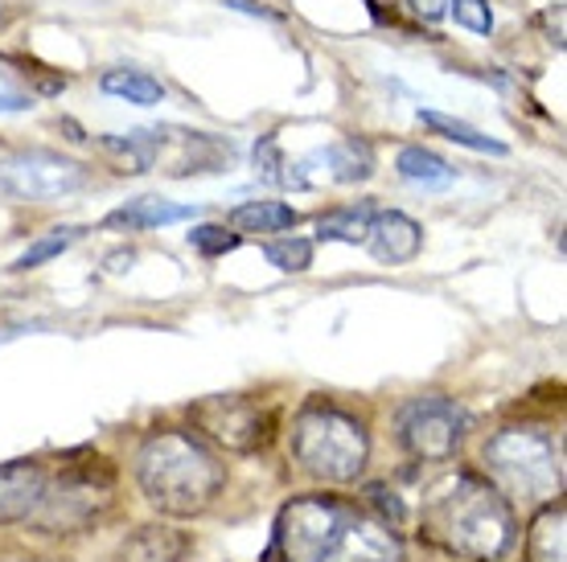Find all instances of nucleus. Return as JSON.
Masks as SVG:
<instances>
[{"instance_id": "1", "label": "nucleus", "mask_w": 567, "mask_h": 562, "mask_svg": "<svg viewBox=\"0 0 567 562\" xmlns=\"http://www.w3.org/2000/svg\"><path fill=\"white\" fill-rule=\"evenodd\" d=\"M271 554H284V562H403V550L383 521L333 497L288 501L276 521Z\"/></svg>"}, {"instance_id": "2", "label": "nucleus", "mask_w": 567, "mask_h": 562, "mask_svg": "<svg viewBox=\"0 0 567 562\" xmlns=\"http://www.w3.org/2000/svg\"><path fill=\"white\" fill-rule=\"evenodd\" d=\"M424 534L456 559L497 562L511 554L518 525H514L511 501L489 480L456 468L427 492Z\"/></svg>"}, {"instance_id": "3", "label": "nucleus", "mask_w": 567, "mask_h": 562, "mask_svg": "<svg viewBox=\"0 0 567 562\" xmlns=\"http://www.w3.org/2000/svg\"><path fill=\"white\" fill-rule=\"evenodd\" d=\"M136 480L161 513L198 518L227 485V465L194 431H156L136 451Z\"/></svg>"}, {"instance_id": "4", "label": "nucleus", "mask_w": 567, "mask_h": 562, "mask_svg": "<svg viewBox=\"0 0 567 562\" xmlns=\"http://www.w3.org/2000/svg\"><path fill=\"white\" fill-rule=\"evenodd\" d=\"M292 456L309 477L326 485H350L370 460V436L362 419L329 398H312L292 419Z\"/></svg>"}, {"instance_id": "5", "label": "nucleus", "mask_w": 567, "mask_h": 562, "mask_svg": "<svg viewBox=\"0 0 567 562\" xmlns=\"http://www.w3.org/2000/svg\"><path fill=\"white\" fill-rule=\"evenodd\" d=\"M485 472L502 497H523L535 506H551L564 489V465L551 436L535 427H502L485 444Z\"/></svg>"}, {"instance_id": "6", "label": "nucleus", "mask_w": 567, "mask_h": 562, "mask_svg": "<svg viewBox=\"0 0 567 562\" xmlns=\"http://www.w3.org/2000/svg\"><path fill=\"white\" fill-rule=\"evenodd\" d=\"M112 489H115V477L107 465H100V460L71 465L54 485L45 480L42 501H38L29 521L42 534H79L83 525H91L103 509L112 506Z\"/></svg>"}, {"instance_id": "7", "label": "nucleus", "mask_w": 567, "mask_h": 562, "mask_svg": "<svg viewBox=\"0 0 567 562\" xmlns=\"http://www.w3.org/2000/svg\"><path fill=\"white\" fill-rule=\"evenodd\" d=\"M91 185V169L50 148L0 156V189L21 201H62Z\"/></svg>"}, {"instance_id": "8", "label": "nucleus", "mask_w": 567, "mask_h": 562, "mask_svg": "<svg viewBox=\"0 0 567 562\" xmlns=\"http://www.w3.org/2000/svg\"><path fill=\"white\" fill-rule=\"evenodd\" d=\"M468 431V415L444 394H424L412 398L399 410V444L424 465H444L453 460L461 439Z\"/></svg>"}, {"instance_id": "9", "label": "nucleus", "mask_w": 567, "mask_h": 562, "mask_svg": "<svg viewBox=\"0 0 567 562\" xmlns=\"http://www.w3.org/2000/svg\"><path fill=\"white\" fill-rule=\"evenodd\" d=\"M189 419L198 427V439H210L218 448L239 451V456H251L271 439V410H264L251 398H239V394H218V398H206L189 410Z\"/></svg>"}, {"instance_id": "10", "label": "nucleus", "mask_w": 567, "mask_h": 562, "mask_svg": "<svg viewBox=\"0 0 567 562\" xmlns=\"http://www.w3.org/2000/svg\"><path fill=\"white\" fill-rule=\"evenodd\" d=\"M45 492V468L38 460L0 465V525L29 521Z\"/></svg>"}, {"instance_id": "11", "label": "nucleus", "mask_w": 567, "mask_h": 562, "mask_svg": "<svg viewBox=\"0 0 567 562\" xmlns=\"http://www.w3.org/2000/svg\"><path fill=\"white\" fill-rule=\"evenodd\" d=\"M370 251L379 263H412L420 247H424V226L408 218L403 210H374V222H370Z\"/></svg>"}, {"instance_id": "12", "label": "nucleus", "mask_w": 567, "mask_h": 562, "mask_svg": "<svg viewBox=\"0 0 567 562\" xmlns=\"http://www.w3.org/2000/svg\"><path fill=\"white\" fill-rule=\"evenodd\" d=\"M169 132V144H177V156H169V177H194V173H218L230 165V140H218L210 132H177V127H165Z\"/></svg>"}, {"instance_id": "13", "label": "nucleus", "mask_w": 567, "mask_h": 562, "mask_svg": "<svg viewBox=\"0 0 567 562\" xmlns=\"http://www.w3.org/2000/svg\"><path fill=\"white\" fill-rule=\"evenodd\" d=\"M189 218H198V206H182V201H165V197H136V201L107 214L103 226H112V230H156V226L189 222Z\"/></svg>"}, {"instance_id": "14", "label": "nucleus", "mask_w": 567, "mask_h": 562, "mask_svg": "<svg viewBox=\"0 0 567 562\" xmlns=\"http://www.w3.org/2000/svg\"><path fill=\"white\" fill-rule=\"evenodd\" d=\"M309 165H326L329 181L358 185L374 173V148H370L367 140H358V136H346V140L329 144V148H321V153H312Z\"/></svg>"}, {"instance_id": "15", "label": "nucleus", "mask_w": 567, "mask_h": 562, "mask_svg": "<svg viewBox=\"0 0 567 562\" xmlns=\"http://www.w3.org/2000/svg\"><path fill=\"white\" fill-rule=\"evenodd\" d=\"M185 554V538L169 525H141L124 538L115 562H177Z\"/></svg>"}, {"instance_id": "16", "label": "nucleus", "mask_w": 567, "mask_h": 562, "mask_svg": "<svg viewBox=\"0 0 567 562\" xmlns=\"http://www.w3.org/2000/svg\"><path fill=\"white\" fill-rule=\"evenodd\" d=\"M95 144L107 156H115L124 173H148L156 169V156H161V127H136L128 136H100Z\"/></svg>"}, {"instance_id": "17", "label": "nucleus", "mask_w": 567, "mask_h": 562, "mask_svg": "<svg viewBox=\"0 0 567 562\" xmlns=\"http://www.w3.org/2000/svg\"><path fill=\"white\" fill-rule=\"evenodd\" d=\"M526 559L530 562H567V513L555 501L530 521V534H526Z\"/></svg>"}, {"instance_id": "18", "label": "nucleus", "mask_w": 567, "mask_h": 562, "mask_svg": "<svg viewBox=\"0 0 567 562\" xmlns=\"http://www.w3.org/2000/svg\"><path fill=\"white\" fill-rule=\"evenodd\" d=\"M370 222H374V206L370 201H358V206H338V210H326L317 218V239L321 242H367Z\"/></svg>"}, {"instance_id": "19", "label": "nucleus", "mask_w": 567, "mask_h": 562, "mask_svg": "<svg viewBox=\"0 0 567 562\" xmlns=\"http://www.w3.org/2000/svg\"><path fill=\"white\" fill-rule=\"evenodd\" d=\"M300 222V214L284 201H243L230 210V226L247 230V235H280Z\"/></svg>"}, {"instance_id": "20", "label": "nucleus", "mask_w": 567, "mask_h": 562, "mask_svg": "<svg viewBox=\"0 0 567 562\" xmlns=\"http://www.w3.org/2000/svg\"><path fill=\"white\" fill-rule=\"evenodd\" d=\"M395 169L403 181H415V185H453L456 181V169L436 156L432 148L424 144H408V148H399L395 156Z\"/></svg>"}, {"instance_id": "21", "label": "nucleus", "mask_w": 567, "mask_h": 562, "mask_svg": "<svg viewBox=\"0 0 567 562\" xmlns=\"http://www.w3.org/2000/svg\"><path fill=\"white\" fill-rule=\"evenodd\" d=\"M420 124H427L432 132H440L444 140L461 144V148L489 153V156H506V144L494 140V136H485V132H477V127L465 124V119H453V115H444V112H420Z\"/></svg>"}, {"instance_id": "22", "label": "nucleus", "mask_w": 567, "mask_h": 562, "mask_svg": "<svg viewBox=\"0 0 567 562\" xmlns=\"http://www.w3.org/2000/svg\"><path fill=\"white\" fill-rule=\"evenodd\" d=\"M100 86L107 91V95L124 98V103H136V107H156V103H165V86L144 71H107L100 79Z\"/></svg>"}, {"instance_id": "23", "label": "nucleus", "mask_w": 567, "mask_h": 562, "mask_svg": "<svg viewBox=\"0 0 567 562\" xmlns=\"http://www.w3.org/2000/svg\"><path fill=\"white\" fill-rule=\"evenodd\" d=\"M79 235H83V230H74V226H66V230H50V235L33 242V247H29L25 254H17L13 268H9V271H33V268H42V263H50L54 254H62L66 247H74V242H79Z\"/></svg>"}, {"instance_id": "24", "label": "nucleus", "mask_w": 567, "mask_h": 562, "mask_svg": "<svg viewBox=\"0 0 567 562\" xmlns=\"http://www.w3.org/2000/svg\"><path fill=\"white\" fill-rule=\"evenodd\" d=\"M264 254H268V263L276 271H284V275H300V271L312 268V242L309 239H276L264 247Z\"/></svg>"}, {"instance_id": "25", "label": "nucleus", "mask_w": 567, "mask_h": 562, "mask_svg": "<svg viewBox=\"0 0 567 562\" xmlns=\"http://www.w3.org/2000/svg\"><path fill=\"white\" fill-rule=\"evenodd\" d=\"M239 242H243V235H235V230H227V226H218V222H202L189 230V247H194L198 254H206V259L230 254Z\"/></svg>"}, {"instance_id": "26", "label": "nucleus", "mask_w": 567, "mask_h": 562, "mask_svg": "<svg viewBox=\"0 0 567 562\" xmlns=\"http://www.w3.org/2000/svg\"><path fill=\"white\" fill-rule=\"evenodd\" d=\"M256 173H259V181L284 185V189H288V160H284L280 140H276V136H259V144H256Z\"/></svg>"}, {"instance_id": "27", "label": "nucleus", "mask_w": 567, "mask_h": 562, "mask_svg": "<svg viewBox=\"0 0 567 562\" xmlns=\"http://www.w3.org/2000/svg\"><path fill=\"white\" fill-rule=\"evenodd\" d=\"M456 25L473 29V33H494V9L489 0H449Z\"/></svg>"}, {"instance_id": "28", "label": "nucleus", "mask_w": 567, "mask_h": 562, "mask_svg": "<svg viewBox=\"0 0 567 562\" xmlns=\"http://www.w3.org/2000/svg\"><path fill=\"white\" fill-rule=\"evenodd\" d=\"M367 501L379 509V518L374 521H383L386 530H391V525H403V501H399L395 492H386V485H370Z\"/></svg>"}, {"instance_id": "29", "label": "nucleus", "mask_w": 567, "mask_h": 562, "mask_svg": "<svg viewBox=\"0 0 567 562\" xmlns=\"http://www.w3.org/2000/svg\"><path fill=\"white\" fill-rule=\"evenodd\" d=\"M539 25H547V42H555L564 50V4H555L539 17Z\"/></svg>"}, {"instance_id": "30", "label": "nucleus", "mask_w": 567, "mask_h": 562, "mask_svg": "<svg viewBox=\"0 0 567 562\" xmlns=\"http://www.w3.org/2000/svg\"><path fill=\"white\" fill-rule=\"evenodd\" d=\"M29 107H33V95L13 91V86H0V115L4 112H29Z\"/></svg>"}, {"instance_id": "31", "label": "nucleus", "mask_w": 567, "mask_h": 562, "mask_svg": "<svg viewBox=\"0 0 567 562\" xmlns=\"http://www.w3.org/2000/svg\"><path fill=\"white\" fill-rule=\"evenodd\" d=\"M408 9L415 17H424V21H440V17L449 13V0H408Z\"/></svg>"}, {"instance_id": "32", "label": "nucleus", "mask_w": 567, "mask_h": 562, "mask_svg": "<svg viewBox=\"0 0 567 562\" xmlns=\"http://www.w3.org/2000/svg\"><path fill=\"white\" fill-rule=\"evenodd\" d=\"M230 9H239V13H251V17H268V21H280V13L276 9H268V4H256V0H227Z\"/></svg>"}, {"instance_id": "33", "label": "nucleus", "mask_w": 567, "mask_h": 562, "mask_svg": "<svg viewBox=\"0 0 567 562\" xmlns=\"http://www.w3.org/2000/svg\"><path fill=\"white\" fill-rule=\"evenodd\" d=\"M132 259H136L132 251H115L112 259H107V268H112V271H124V263H132Z\"/></svg>"}, {"instance_id": "34", "label": "nucleus", "mask_w": 567, "mask_h": 562, "mask_svg": "<svg viewBox=\"0 0 567 562\" xmlns=\"http://www.w3.org/2000/svg\"><path fill=\"white\" fill-rule=\"evenodd\" d=\"M21 333H25V324H13V329H0V345H4V341H13V337H21Z\"/></svg>"}]
</instances>
